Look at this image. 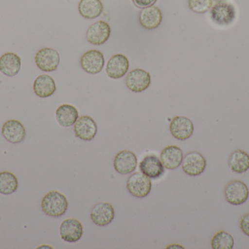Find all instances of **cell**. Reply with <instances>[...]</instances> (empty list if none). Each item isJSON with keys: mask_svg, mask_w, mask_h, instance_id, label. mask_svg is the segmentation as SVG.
I'll return each instance as SVG.
<instances>
[{"mask_svg": "<svg viewBox=\"0 0 249 249\" xmlns=\"http://www.w3.org/2000/svg\"><path fill=\"white\" fill-rule=\"evenodd\" d=\"M213 249H232L234 247V238L231 234L222 230L216 232L211 241Z\"/></svg>", "mask_w": 249, "mask_h": 249, "instance_id": "484cf974", "label": "cell"}, {"mask_svg": "<svg viewBox=\"0 0 249 249\" xmlns=\"http://www.w3.org/2000/svg\"><path fill=\"white\" fill-rule=\"evenodd\" d=\"M21 67L20 57L15 53H5L0 57V72L4 76L14 77Z\"/></svg>", "mask_w": 249, "mask_h": 249, "instance_id": "ffe728a7", "label": "cell"}, {"mask_svg": "<svg viewBox=\"0 0 249 249\" xmlns=\"http://www.w3.org/2000/svg\"><path fill=\"white\" fill-rule=\"evenodd\" d=\"M129 68V61L127 57L118 54L112 56L106 67L107 76L110 78L120 79L124 77Z\"/></svg>", "mask_w": 249, "mask_h": 249, "instance_id": "e0dca14e", "label": "cell"}, {"mask_svg": "<svg viewBox=\"0 0 249 249\" xmlns=\"http://www.w3.org/2000/svg\"><path fill=\"white\" fill-rule=\"evenodd\" d=\"M105 63L103 54L98 50L87 51L80 58L82 69L89 74H98L102 72Z\"/></svg>", "mask_w": 249, "mask_h": 249, "instance_id": "ba28073f", "label": "cell"}, {"mask_svg": "<svg viewBox=\"0 0 249 249\" xmlns=\"http://www.w3.org/2000/svg\"><path fill=\"white\" fill-rule=\"evenodd\" d=\"M68 206L69 202L67 197L58 191H51L47 193L41 203L43 213L51 217H61L65 214Z\"/></svg>", "mask_w": 249, "mask_h": 249, "instance_id": "6da1fadb", "label": "cell"}, {"mask_svg": "<svg viewBox=\"0 0 249 249\" xmlns=\"http://www.w3.org/2000/svg\"><path fill=\"white\" fill-rule=\"evenodd\" d=\"M55 118L57 122L61 127H71L79 118L78 111L73 105L64 104L57 108Z\"/></svg>", "mask_w": 249, "mask_h": 249, "instance_id": "7402d4cb", "label": "cell"}, {"mask_svg": "<svg viewBox=\"0 0 249 249\" xmlns=\"http://www.w3.org/2000/svg\"><path fill=\"white\" fill-rule=\"evenodd\" d=\"M110 34L111 28L109 23L104 20H99L88 29L86 39L90 44L101 45L109 39Z\"/></svg>", "mask_w": 249, "mask_h": 249, "instance_id": "5bb4252c", "label": "cell"}, {"mask_svg": "<svg viewBox=\"0 0 249 249\" xmlns=\"http://www.w3.org/2000/svg\"><path fill=\"white\" fill-rule=\"evenodd\" d=\"M174 248L184 249V247H181V245H178V244H172V245H169V246H168V247H166V249H174Z\"/></svg>", "mask_w": 249, "mask_h": 249, "instance_id": "f546056e", "label": "cell"}, {"mask_svg": "<svg viewBox=\"0 0 249 249\" xmlns=\"http://www.w3.org/2000/svg\"><path fill=\"white\" fill-rule=\"evenodd\" d=\"M59 233L61 239L65 242H77L83 235V225L77 219H65L60 225Z\"/></svg>", "mask_w": 249, "mask_h": 249, "instance_id": "8fae6325", "label": "cell"}, {"mask_svg": "<svg viewBox=\"0 0 249 249\" xmlns=\"http://www.w3.org/2000/svg\"><path fill=\"white\" fill-rule=\"evenodd\" d=\"M182 170L190 176H197L204 172L206 160L204 156L197 152H189L183 158Z\"/></svg>", "mask_w": 249, "mask_h": 249, "instance_id": "8992f818", "label": "cell"}, {"mask_svg": "<svg viewBox=\"0 0 249 249\" xmlns=\"http://www.w3.org/2000/svg\"><path fill=\"white\" fill-rule=\"evenodd\" d=\"M183 152L177 146H168L161 152L160 159L168 170H175L182 163Z\"/></svg>", "mask_w": 249, "mask_h": 249, "instance_id": "d6986e66", "label": "cell"}, {"mask_svg": "<svg viewBox=\"0 0 249 249\" xmlns=\"http://www.w3.org/2000/svg\"><path fill=\"white\" fill-rule=\"evenodd\" d=\"M34 92L36 96L47 98L52 96L56 91L55 80L48 75H40L35 79L33 85Z\"/></svg>", "mask_w": 249, "mask_h": 249, "instance_id": "44dd1931", "label": "cell"}, {"mask_svg": "<svg viewBox=\"0 0 249 249\" xmlns=\"http://www.w3.org/2000/svg\"><path fill=\"white\" fill-rule=\"evenodd\" d=\"M158 0H132L133 4L139 8H146V7L153 6Z\"/></svg>", "mask_w": 249, "mask_h": 249, "instance_id": "f1b7e54d", "label": "cell"}, {"mask_svg": "<svg viewBox=\"0 0 249 249\" xmlns=\"http://www.w3.org/2000/svg\"><path fill=\"white\" fill-rule=\"evenodd\" d=\"M1 134L9 143L17 144L24 140L26 135V129L20 121L10 119L3 124Z\"/></svg>", "mask_w": 249, "mask_h": 249, "instance_id": "9a60e30c", "label": "cell"}, {"mask_svg": "<svg viewBox=\"0 0 249 249\" xmlns=\"http://www.w3.org/2000/svg\"><path fill=\"white\" fill-rule=\"evenodd\" d=\"M190 10L199 14H203L212 9L213 0H188Z\"/></svg>", "mask_w": 249, "mask_h": 249, "instance_id": "4316f807", "label": "cell"}, {"mask_svg": "<svg viewBox=\"0 0 249 249\" xmlns=\"http://www.w3.org/2000/svg\"><path fill=\"white\" fill-rule=\"evenodd\" d=\"M90 219L97 226H107L115 219V209L111 203H97L92 209Z\"/></svg>", "mask_w": 249, "mask_h": 249, "instance_id": "4fadbf2b", "label": "cell"}, {"mask_svg": "<svg viewBox=\"0 0 249 249\" xmlns=\"http://www.w3.org/2000/svg\"><path fill=\"white\" fill-rule=\"evenodd\" d=\"M214 1H216V2H219V1H225L226 0H214Z\"/></svg>", "mask_w": 249, "mask_h": 249, "instance_id": "4dcf8cb0", "label": "cell"}, {"mask_svg": "<svg viewBox=\"0 0 249 249\" xmlns=\"http://www.w3.org/2000/svg\"><path fill=\"white\" fill-rule=\"evenodd\" d=\"M137 164V156L130 151H121L114 158V168L121 175H127L134 172Z\"/></svg>", "mask_w": 249, "mask_h": 249, "instance_id": "9c48e42d", "label": "cell"}, {"mask_svg": "<svg viewBox=\"0 0 249 249\" xmlns=\"http://www.w3.org/2000/svg\"><path fill=\"white\" fill-rule=\"evenodd\" d=\"M162 20V12L156 6H150L142 9L139 14V23L142 27L149 30L158 28L160 25Z\"/></svg>", "mask_w": 249, "mask_h": 249, "instance_id": "ac0fdd59", "label": "cell"}, {"mask_svg": "<svg viewBox=\"0 0 249 249\" xmlns=\"http://www.w3.org/2000/svg\"><path fill=\"white\" fill-rule=\"evenodd\" d=\"M74 125V134L80 140L90 141L97 134V124L89 115L79 117Z\"/></svg>", "mask_w": 249, "mask_h": 249, "instance_id": "30bf717a", "label": "cell"}, {"mask_svg": "<svg viewBox=\"0 0 249 249\" xmlns=\"http://www.w3.org/2000/svg\"><path fill=\"white\" fill-rule=\"evenodd\" d=\"M228 166L235 173L242 174L249 170V154L245 151H234L228 159Z\"/></svg>", "mask_w": 249, "mask_h": 249, "instance_id": "603a6c76", "label": "cell"}, {"mask_svg": "<svg viewBox=\"0 0 249 249\" xmlns=\"http://www.w3.org/2000/svg\"><path fill=\"white\" fill-rule=\"evenodd\" d=\"M194 130L193 121L185 116H175L170 124L171 134L178 140H186L191 137Z\"/></svg>", "mask_w": 249, "mask_h": 249, "instance_id": "7c38bea8", "label": "cell"}, {"mask_svg": "<svg viewBox=\"0 0 249 249\" xmlns=\"http://www.w3.org/2000/svg\"><path fill=\"white\" fill-rule=\"evenodd\" d=\"M240 228L246 235L249 237V213L243 215L240 221Z\"/></svg>", "mask_w": 249, "mask_h": 249, "instance_id": "83f0119b", "label": "cell"}, {"mask_svg": "<svg viewBox=\"0 0 249 249\" xmlns=\"http://www.w3.org/2000/svg\"><path fill=\"white\" fill-rule=\"evenodd\" d=\"M35 63L36 67L42 71L48 73L55 71L59 65V54L53 48H42L35 56Z\"/></svg>", "mask_w": 249, "mask_h": 249, "instance_id": "5b68a950", "label": "cell"}, {"mask_svg": "<svg viewBox=\"0 0 249 249\" xmlns=\"http://www.w3.org/2000/svg\"><path fill=\"white\" fill-rule=\"evenodd\" d=\"M211 17L219 26H228L235 20L236 11L233 4L226 1H219L211 9Z\"/></svg>", "mask_w": 249, "mask_h": 249, "instance_id": "277c9868", "label": "cell"}, {"mask_svg": "<svg viewBox=\"0 0 249 249\" xmlns=\"http://www.w3.org/2000/svg\"><path fill=\"white\" fill-rule=\"evenodd\" d=\"M127 191L136 198H143L149 195L152 190L150 178L141 172H134L127 178Z\"/></svg>", "mask_w": 249, "mask_h": 249, "instance_id": "3957f363", "label": "cell"}, {"mask_svg": "<svg viewBox=\"0 0 249 249\" xmlns=\"http://www.w3.org/2000/svg\"><path fill=\"white\" fill-rule=\"evenodd\" d=\"M18 181L14 174L7 171L0 172V194L10 195L17 191Z\"/></svg>", "mask_w": 249, "mask_h": 249, "instance_id": "d4e9b609", "label": "cell"}, {"mask_svg": "<svg viewBox=\"0 0 249 249\" xmlns=\"http://www.w3.org/2000/svg\"><path fill=\"white\" fill-rule=\"evenodd\" d=\"M127 89L135 93H140L148 89L151 83V76L148 72L142 69H135L129 72L126 76Z\"/></svg>", "mask_w": 249, "mask_h": 249, "instance_id": "52a82bcc", "label": "cell"}, {"mask_svg": "<svg viewBox=\"0 0 249 249\" xmlns=\"http://www.w3.org/2000/svg\"><path fill=\"white\" fill-rule=\"evenodd\" d=\"M78 10L85 19H94L103 12V4L100 0H80Z\"/></svg>", "mask_w": 249, "mask_h": 249, "instance_id": "cb8c5ba5", "label": "cell"}, {"mask_svg": "<svg viewBox=\"0 0 249 249\" xmlns=\"http://www.w3.org/2000/svg\"><path fill=\"white\" fill-rule=\"evenodd\" d=\"M249 190L245 183L240 180L230 181L225 189L227 202L232 206H241L248 200Z\"/></svg>", "mask_w": 249, "mask_h": 249, "instance_id": "7a4b0ae2", "label": "cell"}, {"mask_svg": "<svg viewBox=\"0 0 249 249\" xmlns=\"http://www.w3.org/2000/svg\"><path fill=\"white\" fill-rule=\"evenodd\" d=\"M139 170L143 175L153 179L160 178L165 172V167L155 155L145 156L139 164Z\"/></svg>", "mask_w": 249, "mask_h": 249, "instance_id": "2e32d148", "label": "cell"}]
</instances>
